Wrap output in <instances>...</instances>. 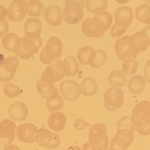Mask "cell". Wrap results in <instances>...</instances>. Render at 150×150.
Here are the masks:
<instances>
[{
  "label": "cell",
  "instance_id": "obj_1",
  "mask_svg": "<svg viewBox=\"0 0 150 150\" xmlns=\"http://www.w3.org/2000/svg\"><path fill=\"white\" fill-rule=\"evenodd\" d=\"M107 132L106 125L101 123L94 124L88 132V141L83 145L82 150H107L109 144Z\"/></svg>",
  "mask_w": 150,
  "mask_h": 150
},
{
  "label": "cell",
  "instance_id": "obj_2",
  "mask_svg": "<svg viewBox=\"0 0 150 150\" xmlns=\"http://www.w3.org/2000/svg\"><path fill=\"white\" fill-rule=\"evenodd\" d=\"M114 50L117 57L121 60L135 59L139 53L134 38L130 35L119 38L115 41Z\"/></svg>",
  "mask_w": 150,
  "mask_h": 150
},
{
  "label": "cell",
  "instance_id": "obj_3",
  "mask_svg": "<svg viewBox=\"0 0 150 150\" xmlns=\"http://www.w3.org/2000/svg\"><path fill=\"white\" fill-rule=\"evenodd\" d=\"M63 51V45L61 40L57 36H52L49 38L40 53V60L44 64H50L60 59Z\"/></svg>",
  "mask_w": 150,
  "mask_h": 150
},
{
  "label": "cell",
  "instance_id": "obj_4",
  "mask_svg": "<svg viewBox=\"0 0 150 150\" xmlns=\"http://www.w3.org/2000/svg\"><path fill=\"white\" fill-rule=\"evenodd\" d=\"M103 98L105 110L108 111H115L124 103V93L120 87L112 86L105 90Z\"/></svg>",
  "mask_w": 150,
  "mask_h": 150
},
{
  "label": "cell",
  "instance_id": "obj_5",
  "mask_svg": "<svg viewBox=\"0 0 150 150\" xmlns=\"http://www.w3.org/2000/svg\"><path fill=\"white\" fill-rule=\"evenodd\" d=\"M84 5L73 2H64L63 11V20L70 25H76L80 23L84 17Z\"/></svg>",
  "mask_w": 150,
  "mask_h": 150
},
{
  "label": "cell",
  "instance_id": "obj_6",
  "mask_svg": "<svg viewBox=\"0 0 150 150\" xmlns=\"http://www.w3.org/2000/svg\"><path fill=\"white\" fill-rule=\"evenodd\" d=\"M134 132L127 128L118 129L111 139L110 149L112 150H127L133 143Z\"/></svg>",
  "mask_w": 150,
  "mask_h": 150
},
{
  "label": "cell",
  "instance_id": "obj_7",
  "mask_svg": "<svg viewBox=\"0 0 150 150\" xmlns=\"http://www.w3.org/2000/svg\"><path fill=\"white\" fill-rule=\"evenodd\" d=\"M35 142L40 147L53 149L59 147L61 139L57 134L47 128H40L38 129Z\"/></svg>",
  "mask_w": 150,
  "mask_h": 150
},
{
  "label": "cell",
  "instance_id": "obj_8",
  "mask_svg": "<svg viewBox=\"0 0 150 150\" xmlns=\"http://www.w3.org/2000/svg\"><path fill=\"white\" fill-rule=\"evenodd\" d=\"M83 33L91 38H101L107 31L100 21L95 17L85 19L81 23Z\"/></svg>",
  "mask_w": 150,
  "mask_h": 150
},
{
  "label": "cell",
  "instance_id": "obj_9",
  "mask_svg": "<svg viewBox=\"0 0 150 150\" xmlns=\"http://www.w3.org/2000/svg\"><path fill=\"white\" fill-rule=\"evenodd\" d=\"M64 77L63 62L59 60L45 69L42 74L41 80L46 83L54 84L63 79Z\"/></svg>",
  "mask_w": 150,
  "mask_h": 150
},
{
  "label": "cell",
  "instance_id": "obj_10",
  "mask_svg": "<svg viewBox=\"0 0 150 150\" xmlns=\"http://www.w3.org/2000/svg\"><path fill=\"white\" fill-rule=\"evenodd\" d=\"M131 117L135 127L150 121V102L146 100L137 103Z\"/></svg>",
  "mask_w": 150,
  "mask_h": 150
},
{
  "label": "cell",
  "instance_id": "obj_11",
  "mask_svg": "<svg viewBox=\"0 0 150 150\" xmlns=\"http://www.w3.org/2000/svg\"><path fill=\"white\" fill-rule=\"evenodd\" d=\"M59 89L63 98L69 101H76L81 96L79 84L71 80L66 79L62 81Z\"/></svg>",
  "mask_w": 150,
  "mask_h": 150
},
{
  "label": "cell",
  "instance_id": "obj_12",
  "mask_svg": "<svg viewBox=\"0 0 150 150\" xmlns=\"http://www.w3.org/2000/svg\"><path fill=\"white\" fill-rule=\"evenodd\" d=\"M38 129L37 127L30 122L20 124L17 127L16 130L17 138L23 143H34Z\"/></svg>",
  "mask_w": 150,
  "mask_h": 150
},
{
  "label": "cell",
  "instance_id": "obj_13",
  "mask_svg": "<svg viewBox=\"0 0 150 150\" xmlns=\"http://www.w3.org/2000/svg\"><path fill=\"white\" fill-rule=\"evenodd\" d=\"M16 125L9 119H4L0 122V141L6 146L12 143L16 136Z\"/></svg>",
  "mask_w": 150,
  "mask_h": 150
},
{
  "label": "cell",
  "instance_id": "obj_14",
  "mask_svg": "<svg viewBox=\"0 0 150 150\" xmlns=\"http://www.w3.org/2000/svg\"><path fill=\"white\" fill-rule=\"evenodd\" d=\"M44 18L49 25L58 26L63 21V11L57 5H50L45 9Z\"/></svg>",
  "mask_w": 150,
  "mask_h": 150
},
{
  "label": "cell",
  "instance_id": "obj_15",
  "mask_svg": "<svg viewBox=\"0 0 150 150\" xmlns=\"http://www.w3.org/2000/svg\"><path fill=\"white\" fill-rule=\"evenodd\" d=\"M9 117L16 121L25 120L28 115V108L22 101H15L12 103L8 108Z\"/></svg>",
  "mask_w": 150,
  "mask_h": 150
},
{
  "label": "cell",
  "instance_id": "obj_16",
  "mask_svg": "<svg viewBox=\"0 0 150 150\" xmlns=\"http://www.w3.org/2000/svg\"><path fill=\"white\" fill-rule=\"evenodd\" d=\"M150 26L148 25L144 27L140 31L137 32L132 35L136 45L138 48L139 52H145L150 46Z\"/></svg>",
  "mask_w": 150,
  "mask_h": 150
},
{
  "label": "cell",
  "instance_id": "obj_17",
  "mask_svg": "<svg viewBox=\"0 0 150 150\" xmlns=\"http://www.w3.org/2000/svg\"><path fill=\"white\" fill-rule=\"evenodd\" d=\"M67 123V117L62 112H52L47 119V125L53 131L60 132L62 131Z\"/></svg>",
  "mask_w": 150,
  "mask_h": 150
},
{
  "label": "cell",
  "instance_id": "obj_18",
  "mask_svg": "<svg viewBox=\"0 0 150 150\" xmlns=\"http://www.w3.org/2000/svg\"><path fill=\"white\" fill-rule=\"evenodd\" d=\"M36 86L39 94L44 100L59 94V90L53 84L46 83L40 80L36 83Z\"/></svg>",
  "mask_w": 150,
  "mask_h": 150
},
{
  "label": "cell",
  "instance_id": "obj_19",
  "mask_svg": "<svg viewBox=\"0 0 150 150\" xmlns=\"http://www.w3.org/2000/svg\"><path fill=\"white\" fill-rule=\"evenodd\" d=\"M146 87V81L143 76L134 75L128 80L127 87L129 93L133 94H138L142 93Z\"/></svg>",
  "mask_w": 150,
  "mask_h": 150
},
{
  "label": "cell",
  "instance_id": "obj_20",
  "mask_svg": "<svg viewBox=\"0 0 150 150\" xmlns=\"http://www.w3.org/2000/svg\"><path fill=\"white\" fill-rule=\"evenodd\" d=\"M115 21H120L128 26L132 23L134 13L132 9L128 6H121L118 8L114 13Z\"/></svg>",
  "mask_w": 150,
  "mask_h": 150
},
{
  "label": "cell",
  "instance_id": "obj_21",
  "mask_svg": "<svg viewBox=\"0 0 150 150\" xmlns=\"http://www.w3.org/2000/svg\"><path fill=\"white\" fill-rule=\"evenodd\" d=\"M81 95L84 96H91L94 95L98 89L96 81L90 77H85L80 85Z\"/></svg>",
  "mask_w": 150,
  "mask_h": 150
},
{
  "label": "cell",
  "instance_id": "obj_22",
  "mask_svg": "<svg viewBox=\"0 0 150 150\" xmlns=\"http://www.w3.org/2000/svg\"><path fill=\"white\" fill-rule=\"evenodd\" d=\"M62 62L65 76L70 77L75 76L79 68L77 59L73 56H67Z\"/></svg>",
  "mask_w": 150,
  "mask_h": 150
},
{
  "label": "cell",
  "instance_id": "obj_23",
  "mask_svg": "<svg viewBox=\"0 0 150 150\" xmlns=\"http://www.w3.org/2000/svg\"><path fill=\"white\" fill-rule=\"evenodd\" d=\"M95 53V50L91 47L86 46L81 47L78 51L77 57L82 65H90L92 62Z\"/></svg>",
  "mask_w": 150,
  "mask_h": 150
},
{
  "label": "cell",
  "instance_id": "obj_24",
  "mask_svg": "<svg viewBox=\"0 0 150 150\" xmlns=\"http://www.w3.org/2000/svg\"><path fill=\"white\" fill-rule=\"evenodd\" d=\"M135 16L139 22L149 25L150 24V5L142 4L138 5L135 10Z\"/></svg>",
  "mask_w": 150,
  "mask_h": 150
},
{
  "label": "cell",
  "instance_id": "obj_25",
  "mask_svg": "<svg viewBox=\"0 0 150 150\" xmlns=\"http://www.w3.org/2000/svg\"><path fill=\"white\" fill-rule=\"evenodd\" d=\"M84 7L86 10L93 13L105 11L108 7L107 0H85Z\"/></svg>",
  "mask_w": 150,
  "mask_h": 150
},
{
  "label": "cell",
  "instance_id": "obj_26",
  "mask_svg": "<svg viewBox=\"0 0 150 150\" xmlns=\"http://www.w3.org/2000/svg\"><path fill=\"white\" fill-rule=\"evenodd\" d=\"M108 81L112 86L123 87L127 84V77L121 70H114L110 73Z\"/></svg>",
  "mask_w": 150,
  "mask_h": 150
},
{
  "label": "cell",
  "instance_id": "obj_27",
  "mask_svg": "<svg viewBox=\"0 0 150 150\" xmlns=\"http://www.w3.org/2000/svg\"><path fill=\"white\" fill-rule=\"evenodd\" d=\"M42 24L38 19H30L28 20L26 25V33L32 37L38 38L40 34Z\"/></svg>",
  "mask_w": 150,
  "mask_h": 150
},
{
  "label": "cell",
  "instance_id": "obj_28",
  "mask_svg": "<svg viewBox=\"0 0 150 150\" xmlns=\"http://www.w3.org/2000/svg\"><path fill=\"white\" fill-rule=\"evenodd\" d=\"M138 63L135 59H127L123 60L121 70L126 76L134 74L138 70Z\"/></svg>",
  "mask_w": 150,
  "mask_h": 150
},
{
  "label": "cell",
  "instance_id": "obj_29",
  "mask_svg": "<svg viewBox=\"0 0 150 150\" xmlns=\"http://www.w3.org/2000/svg\"><path fill=\"white\" fill-rule=\"evenodd\" d=\"M46 104L50 112L58 111L63 108L64 101L63 98L58 94L46 100Z\"/></svg>",
  "mask_w": 150,
  "mask_h": 150
},
{
  "label": "cell",
  "instance_id": "obj_30",
  "mask_svg": "<svg viewBox=\"0 0 150 150\" xmlns=\"http://www.w3.org/2000/svg\"><path fill=\"white\" fill-rule=\"evenodd\" d=\"M107 60L106 52L101 49L95 50L93 60L90 66L94 69H98L104 65Z\"/></svg>",
  "mask_w": 150,
  "mask_h": 150
},
{
  "label": "cell",
  "instance_id": "obj_31",
  "mask_svg": "<svg viewBox=\"0 0 150 150\" xmlns=\"http://www.w3.org/2000/svg\"><path fill=\"white\" fill-rule=\"evenodd\" d=\"M128 26L120 21H115L111 30L110 35L114 38L121 37L126 32Z\"/></svg>",
  "mask_w": 150,
  "mask_h": 150
},
{
  "label": "cell",
  "instance_id": "obj_32",
  "mask_svg": "<svg viewBox=\"0 0 150 150\" xmlns=\"http://www.w3.org/2000/svg\"><path fill=\"white\" fill-rule=\"evenodd\" d=\"M94 17L98 19L101 22L106 30L110 28L112 23V16L109 12L107 11H103L98 12L97 13H95Z\"/></svg>",
  "mask_w": 150,
  "mask_h": 150
},
{
  "label": "cell",
  "instance_id": "obj_33",
  "mask_svg": "<svg viewBox=\"0 0 150 150\" xmlns=\"http://www.w3.org/2000/svg\"><path fill=\"white\" fill-rule=\"evenodd\" d=\"M4 92L5 95L9 98L17 97L21 94V93L20 88L12 83L8 84L5 86Z\"/></svg>",
  "mask_w": 150,
  "mask_h": 150
},
{
  "label": "cell",
  "instance_id": "obj_34",
  "mask_svg": "<svg viewBox=\"0 0 150 150\" xmlns=\"http://www.w3.org/2000/svg\"><path fill=\"white\" fill-rule=\"evenodd\" d=\"M44 5L42 2L38 0H33L30 2V8L29 14L31 15L39 16L43 12Z\"/></svg>",
  "mask_w": 150,
  "mask_h": 150
},
{
  "label": "cell",
  "instance_id": "obj_35",
  "mask_svg": "<svg viewBox=\"0 0 150 150\" xmlns=\"http://www.w3.org/2000/svg\"><path fill=\"white\" fill-rule=\"evenodd\" d=\"M127 128L133 132L135 131V126L131 116H124L118 122V129Z\"/></svg>",
  "mask_w": 150,
  "mask_h": 150
},
{
  "label": "cell",
  "instance_id": "obj_36",
  "mask_svg": "<svg viewBox=\"0 0 150 150\" xmlns=\"http://www.w3.org/2000/svg\"><path fill=\"white\" fill-rule=\"evenodd\" d=\"M149 122L150 121L136 126L135 127L136 131L141 135H144V136L149 135L150 134Z\"/></svg>",
  "mask_w": 150,
  "mask_h": 150
},
{
  "label": "cell",
  "instance_id": "obj_37",
  "mask_svg": "<svg viewBox=\"0 0 150 150\" xmlns=\"http://www.w3.org/2000/svg\"><path fill=\"white\" fill-rule=\"evenodd\" d=\"M91 125L90 122H88L82 118H76L73 123L74 128L77 130H84Z\"/></svg>",
  "mask_w": 150,
  "mask_h": 150
},
{
  "label": "cell",
  "instance_id": "obj_38",
  "mask_svg": "<svg viewBox=\"0 0 150 150\" xmlns=\"http://www.w3.org/2000/svg\"><path fill=\"white\" fill-rule=\"evenodd\" d=\"M149 69H150V63L149 60H148L145 64L144 69V78L145 79L146 82L149 83Z\"/></svg>",
  "mask_w": 150,
  "mask_h": 150
},
{
  "label": "cell",
  "instance_id": "obj_39",
  "mask_svg": "<svg viewBox=\"0 0 150 150\" xmlns=\"http://www.w3.org/2000/svg\"><path fill=\"white\" fill-rule=\"evenodd\" d=\"M3 150H21V149L16 145L9 144L5 146Z\"/></svg>",
  "mask_w": 150,
  "mask_h": 150
},
{
  "label": "cell",
  "instance_id": "obj_40",
  "mask_svg": "<svg viewBox=\"0 0 150 150\" xmlns=\"http://www.w3.org/2000/svg\"><path fill=\"white\" fill-rule=\"evenodd\" d=\"M66 150H81L77 145H71L69 146Z\"/></svg>",
  "mask_w": 150,
  "mask_h": 150
},
{
  "label": "cell",
  "instance_id": "obj_41",
  "mask_svg": "<svg viewBox=\"0 0 150 150\" xmlns=\"http://www.w3.org/2000/svg\"><path fill=\"white\" fill-rule=\"evenodd\" d=\"M115 2L118 4H121V5H123V4H127L129 0H115Z\"/></svg>",
  "mask_w": 150,
  "mask_h": 150
},
{
  "label": "cell",
  "instance_id": "obj_42",
  "mask_svg": "<svg viewBox=\"0 0 150 150\" xmlns=\"http://www.w3.org/2000/svg\"><path fill=\"white\" fill-rule=\"evenodd\" d=\"M67 1L77 2H79V3L81 4V5H84V0H64V2H67Z\"/></svg>",
  "mask_w": 150,
  "mask_h": 150
},
{
  "label": "cell",
  "instance_id": "obj_43",
  "mask_svg": "<svg viewBox=\"0 0 150 150\" xmlns=\"http://www.w3.org/2000/svg\"><path fill=\"white\" fill-rule=\"evenodd\" d=\"M146 2V4H150V0H144Z\"/></svg>",
  "mask_w": 150,
  "mask_h": 150
},
{
  "label": "cell",
  "instance_id": "obj_44",
  "mask_svg": "<svg viewBox=\"0 0 150 150\" xmlns=\"http://www.w3.org/2000/svg\"><path fill=\"white\" fill-rule=\"evenodd\" d=\"M107 150H112V149H107Z\"/></svg>",
  "mask_w": 150,
  "mask_h": 150
}]
</instances>
